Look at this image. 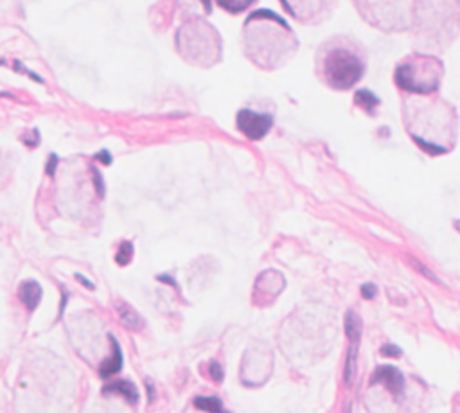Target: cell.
I'll list each match as a JSON object with an SVG mask.
<instances>
[{"instance_id": "17", "label": "cell", "mask_w": 460, "mask_h": 413, "mask_svg": "<svg viewBox=\"0 0 460 413\" xmlns=\"http://www.w3.org/2000/svg\"><path fill=\"white\" fill-rule=\"evenodd\" d=\"M14 70H16V72H23V74H27L29 78H31V79H34V81H38V83H43V79L40 78V76H36V74H34V72H31V70H27V69H25V67H23L22 63H20L18 60H14Z\"/></svg>"}, {"instance_id": "11", "label": "cell", "mask_w": 460, "mask_h": 413, "mask_svg": "<svg viewBox=\"0 0 460 413\" xmlns=\"http://www.w3.org/2000/svg\"><path fill=\"white\" fill-rule=\"evenodd\" d=\"M345 334L350 340V343H356L361 334V320L352 311L345 314Z\"/></svg>"}, {"instance_id": "16", "label": "cell", "mask_w": 460, "mask_h": 413, "mask_svg": "<svg viewBox=\"0 0 460 413\" xmlns=\"http://www.w3.org/2000/svg\"><path fill=\"white\" fill-rule=\"evenodd\" d=\"M220 5L223 9L230 11V13H239V11L246 9L250 5V2H241V4H235V2H220Z\"/></svg>"}, {"instance_id": "14", "label": "cell", "mask_w": 460, "mask_h": 413, "mask_svg": "<svg viewBox=\"0 0 460 413\" xmlns=\"http://www.w3.org/2000/svg\"><path fill=\"white\" fill-rule=\"evenodd\" d=\"M356 103L361 104L363 108H367L368 111H372V108L377 104V99L370 92H367V90H361V92L356 94Z\"/></svg>"}, {"instance_id": "10", "label": "cell", "mask_w": 460, "mask_h": 413, "mask_svg": "<svg viewBox=\"0 0 460 413\" xmlns=\"http://www.w3.org/2000/svg\"><path fill=\"white\" fill-rule=\"evenodd\" d=\"M193 404L194 408H198L200 412L205 413H230L218 397H196Z\"/></svg>"}, {"instance_id": "12", "label": "cell", "mask_w": 460, "mask_h": 413, "mask_svg": "<svg viewBox=\"0 0 460 413\" xmlns=\"http://www.w3.org/2000/svg\"><path fill=\"white\" fill-rule=\"evenodd\" d=\"M354 374H356V343H352L350 345V349H349V356H347L345 370H344V381L347 386L352 385V381H354Z\"/></svg>"}, {"instance_id": "15", "label": "cell", "mask_w": 460, "mask_h": 413, "mask_svg": "<svg viewBox=\"0 0 460 413\" xmlns=\"http://www.w3.org/2000/svg\"><path fill=\"white\" fill-rule=\"evenodd\" d=\"M209 376H211L216 383L223 381V368H221V365L218 361L209 363Z\"/></svg>"}, {"instance_id": "21", "label": "cell", "mask_w": 460, "mask_h": 413, "mask_svg": "<svg viewBox=\"0 0 460 413\" xmlns=\"http://www.w3.org/2000/svg\"><path fill=\"white\" fill-rule=\"evenodd\" d=\"M56 165H58V156L51 155L49 156V162H47V175H54L56 173Z\"/></svg>"}, {"instance_id": "24", "label": "cell", "mask_w": 460, "mask_h": 413, "mask_svg": "<svg viewBox=\"0 0 460 413\" xmlns=\"http://www.w3.org/2000/svg\"><path fill=\"white\" fill-rule=\"evenodd\" d=\"M76 279H78L79 282H81V284H85V286H87L88 289H94V284H92V282H88V280L85 279L83 275H76Z\"/></svg>"}, {"instance_id": "7", "label": "cell", "mask_w": 460, "mask_h": 413, "mask_svg": "<svg viewBox=\"0 0 460 413\" xmlns=\"http://www.w3.org/2000/svg\"><path fill=\"white\" fill-rule=\"evenodd\" d=\"M103 394L105 395H108V394L120 395V397H124V399L128 401V404H131V406L138 403L137 386H135L131 381H128V379H117V381L108 383V385L103 388Z\"/></svg>"}, {"instance_id": "3", "label": "cell", "mask_w": 460, "mask_h": 413, "mask_svg": "<svg viewBox=\"0 0 460 413\" xmlns=\"http://www.w3.org/2000/svg\"><path fill=\"white\" fill-rule=\"evenodd\" d=\"M442 78V63L430 56H415L397 67V85L412 92H432Z\"/></svg>"}, {"instance_id": "18", "label": "cell", "mask_w": 460, "mask_h": 413, "mask_svg": "<svg viewBox=\"0 0 460 413\" xmlns=\"http://www.w3.org/2000/svg\"><path fill=\"white\" fill-rule=\"evenodd\" d=\"M94 185H96V191L99 196H105V184H103V176L97 169H94Z\"/></svg>"}, {"instance_id": "25", "label": "cell", "mask_w": 460, "mask_h": 413, "mask_svg": "<svg viewBox=\"0 0 460 413\" xmlns=\"http://www.w3.org/2000/svg\"><path fill=\"white\" fill-rule=\"evenodd\" d=\"M158 280H162V282H167V284L175 286V288H176V282H175V280H173V279H171V277H164V275H160V277H158Z\"/></svg>"}, {"instance_id": "22", "label": "cell", "mask_w": 460, "mask_h": 413, "mask_svg": "<svg viewBox=\"0 0 460 413\" xmlns=\"http://www.w3.org/2000/svg\"><path fill=\"white\" fill-rule=\"evenodd\" d=\"M96 160H101L103 164H112V155L106 149H103L96 155Z\"/></svg>"}, {"instance_id": "13", "label": "cell", "mask_w": 460, "mask_h": 413, "mask_svg": "<svg viewBox=\"0 0 460 413\" xmlns=\"http://www.w3.org/2000/svg\"><path fill=\"white\" fill-rule=\"evenodd\" d=\"M131 257H133V244L129 243V241L120 243L119 252H117V255H115V261H117V264H120V266H126V264L131 261Z\"/></svg>"}, {"instance_id": "23", "label": "cell", "mask_w": 460, "mask_h": 413, "mask_svg": "<svg viewBox=\"0 0 460 413\" xmlns=\"http://www.w3.org/2000/svg\"><path fill=\"white\" fill-rule=\"evenodd\" d=\"M146 386H147V397H149V403H151V401H155V388H153V385H149V381L146 383Z\"/></svg>"}, {"instance_id": "6", "label": "cell", "mask_w": 460, "mask_h": 413, "mask_svg": "<svg viewBox=\"0 0 460 413\" xmlns=\"http://www.w3.org/2000/svg\"><path fill=\"white\" fill-rule=\"evenodd\" d=\"M42 295H43L42 286L38 284L36 280H23L22 284L18 286V297L29 311H34L40 306Z\"/></svg>"}, {"instance_id": "4", "label": "cell", "mask_w": 460, "mask_h": 413, "mask_svg": "<svg viewBox=\"0 0 460 413\" xmlns=\"http://www.w3.org/2000/svg\"><path fill=\"white\" fill-rule=\"evenodd\" d=\"M235 124H237V129L244 137L252 138V140H259L264 135L270 131L273 124V119L266 113H257V111L252 110H239L237 111V117H235Z\"/></svg>"}, {"instance_id": "5", "label": "cell", "mask_w": 460, "mask_h": 413, "mask_svg": "<svg viewBox=\"0 0 460 413\" xmlns=\"http://www.w3.org/2000/svg\"><path fill=\"white\" fill-rule=\"evenodd\" d=\"M374 383H383L394 395H399L403 386H405V379L401 376V372L390 365L377 367V370L372 374V379H370V385H374Z\"/></svg>"}, {"instance_id": "20", "label": "cell", "mask_w": 460, "mask_h": 413, "mask_svg": "<svg viewBox=\"0 0 460 413\" xmlns=\"http://www.w3.org/2000/svg\"><path fill=\"white\" fill-rule=\"evenodd\" d=\"M361 295H363V297H365V299H367V300L374 299V297H376V286H372V284H365L363 288H361Z\"/></svg>"}, {"instance_id": "1", "label": "cell", "mask_w": 460, "mask_h": 413, "mask_svg": "<svg viewBox=\"0 0 460 413\" xmlns=\"http://www.w3.org/2000/svg\"><path fill=\"white\" fill-rule=\"evenodd\" d=\"M406 126L415 142L430 153H444L455 140V115L441 101H408Z\"/></svg>"}, {"instance_id": "8", "label": "cell", "mask_w": 460, "mask_h": 413, "mask_svg": "<svg viewBox=\"0 0 460 413\" xmlns=\"http://www.w3.org/2000/svg\"><path fill=\"white\" fill-rule=\"evenodd\" d=\"M110 341H112V358L105 359L101 368H99V376H101L103 379H108V377L115 376V374L120 372V368H122V352H120L119 341L115 340L112 334H110Z\"/></svg>"}, {"instance_id": "2", "label": "cell", "mask_w": 460, "mask_h": 413, "mask_svg": "<svg viewBox=\"0 0 460 413\" xmlns=\"http://www.w3.org/2000/svg\"><path fill=\"white\" fill-rule=\"evenodd\" d=\"M363 47L349 36H336L329 40L318 54V72L335 90H347L354 87L363 76Z\"/></svg>"}, {"instance_id": "9", "label": "cell", "mask_w": 460, "mask_h": 413, "mask_svg": "<svg viewBox=\"0 0 460 413\" xmlns=\"http://www.w3.org/2000/svg\"><path fill=\"white\" fill-rule=\"evenodd\" d=\"M115 309H117V312H119V318H120V321H122V325H124L126 329H129V330H140L144 327L142 316H140V314H138V312L135 311V309L131 308L129 304L117 302Z\"/></svg>"}, {"instance_id": "19", "label": "cell", "mask_w": 460, "mask_h": 413, "mask_svg": "<svg viewBox=\"0 0 460 413\" xmlns=\"http://www.w3.org/2000/svg\"><path fill=\"white\" fill-rule=\"evenodd\" d=\"M381 354L383 356H388V358H399L401 350L396 345H385V347H381Z\"/></svg>"}]
</instances>
